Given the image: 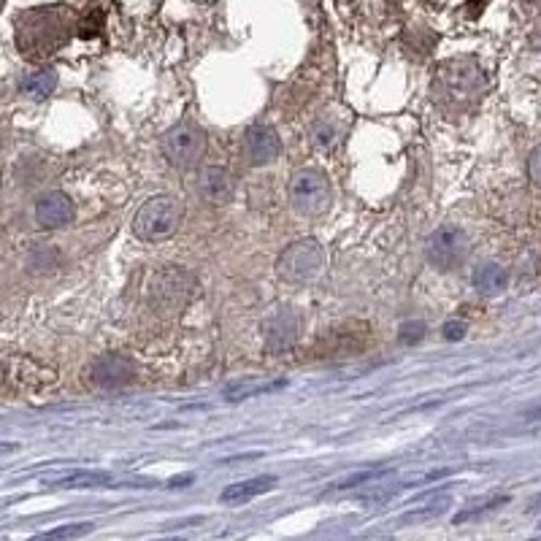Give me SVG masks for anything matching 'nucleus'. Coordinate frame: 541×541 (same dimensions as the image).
I'll return each instance as SVG.
<instances>
[{
    "mask_svg": "<svg viewBox=\"0 0 541 541\" xmlns=\"http://www.w3.org/2000/svg\"><path fill=\"white\" fill-rule=\"evenodd\" d=\"M195 193H198L201 201L211 203V206H225V203L233 201L236 184H233V176H230L228 168L206 166L195 176Z\"/></svg>",
    "mask_w": 541,
    "mask_h": 541,
    "instance_id": "9b49d317",
    "label": "nucleus"
},
{
    "mask_svg": "<svg viewBox=\"0 0 541 541\" xmlns=\"http://www.w3.org/2000/svg\"><path fill=\"white\" fill-rule=\"evenodd\" d=\"M182 225V203L171 195H155L147 203H141V209L133 217V233L136 239L147 244H160L174 236Z\"/></svg>",
    "mask_w": 541,
    "mask_h": 541,
    "instance_id": "39448f33",
    "label": "nucleus"
},
{
    "mask_svg": "<svg viewBox=\"0 0 541 541\" xmlns=\"http://www.w3.org/2000/svg\"><path fill=\"white\" fill-rule=\"evenodd\" d=\"M466 336V322L463 320H450L444 325V339L447 341H458Z\"/></svg>",
    "mask_w": 541,
    "mask_h": 541,
    "instance_id": "412c9836",
    "label": "nucleus"
},
{
    "mask_svg": "<svg viewBox=\"0 0 541 541\" xmlns=\"http://www.w3.org/2000/svg\"><path fill=\"white\" fill-rule=\"evenodd\" d=\"M468 252H471V241L455 225H441L425 241V260L436 271H455L466 263Z\"/></svg>",
    "mask_w": 541,
    "mask_h": 541,
    "instance_id": "6e6552de",
    "label": "nucleus"
},
{
    "mask_svg": "<svg viewBox=\"0 0 541 541\" xmlns=\"http://www.w3.org/2000/svg\"><path fill=\"white\" fill-rule=\"evenodd\" d=\"M57 260H60V255H57V249L52 247H38L30 252V266L36 268V271H49V268H55Z\"/></svg>",
    "mask_w": 541,
    "mask_h": 541,
    "instance_id": "a211bd4d",
    "label": "nucleus"
},
{
    "mask_svg": "<svg viewBox=\"0 0 541 541\" xmlns=\"http://www.w3.org/2000/svg\"><path fill=\"white\" fill-rule=\"evenodd\" d=\"M528 171H531V182H539V149L531 152V163H528Z\"/></svg>",
    "mask_w": 541,
    "mask_h": 541,
    "instance_id": "5701e85b",
    "label": "nucleus"
},
{
    "mask_svg": "<svg viewBox=\"0 0 541 541\" xmlns=\"http://www.w3.org/2000/svg\"><path fill=\"white\" fill-rule=\"evenodd\" d=\"M241 149H244V157H247L249 166H268V163H274L276 157L282 155V138L268 125H252L241 136Z\"/></svg>",
    "mask_w": 541,
    "mask_h": 541,
    "instance_id": "9d476101",
    "label": "nucleus"
},
{
    "mask_svg": "<svg viewBox=\"0 0 541 541\" xmlns=\"http://www.w3.org/2000/svg\"><path fill=\"white\" fill-rule=\"evenodd\" d=\"M485 95L487 76L474 57H452L433 71L431 98L450 117L474 111Z\"/></svg>",
    "mask_w": 541,
    "mask_h": 541,
    "instance_id": "f257e3e1",
    "label": "nucleus"
},
{
    "mask_svg": "<svg viewBox=\"0 0 541 541\" xmlns=\"http://www.w3.org/2000/svg\"><path fill=\"white\" fill-rule=\"evenodd\" d=\"M312 136H314V144H317V147L331 149L333 144L339 141L341 130H339V125H333L331 120H320L317 125H314Z\"/></svg>",
    "mask_w": 541,
    "mask_h": 541,
    "instance_id": "f3484780",
    "label": "nucleus"
},
{
    "mask_svg": "<svg viewBox=\"0 0 541 541\" xmlns=\"http://www.w3.org/2000/svg\"><path fill=\"white\" fill-rule=\"evenodd\" d=\"M325 268V249L320 241L298 239L282 249V255L276 260V274L285 285L301 287L312 285Z\"/></svg>",
    "mask_w": 541,
    "mask_h": 541,
    "instance_id": "423d86ee",
    "label": "nucleus"
},
{
    "mask_svg": "<svg viewBox=\"0 0 541 541\" xmlns=\"http://www.w3.org/2000/svg\"><path fill=\"white\" fill-rule=\"evenodd\" d=\"M136 374V368L128 358H122L117 352H109V355H101L90 366V382L101 390H117V387H125Z\"/></svg>",
    "mask_w": 541,
    "mask_h": 541,
    "instance_id": "f8f14e48",
    "label": "nucleus"
},
{
    "mask_svg": "<svg viewBox=\"0 0 541 541\" xmlns=\"http://www.w3.org/2000/svg\"><path fill=\"white\" fill-rule=\"evenodd\" d=\"M0 6H3V0H0Z\"/></svg>",
    "mask_w": 541,
    "mask_h": 541,
    "instance_id": "bb28decb",
    "label": "nucleus"
},
{
    "mask_svg": "<svg viewBox=\"0 0 541 541\" xmlns=\"http://www.w3.org/2000/svg\"><path fill=\"white\" fill-rule=\"evenodd\" d=\"M276 479L274 477H260V479H247V482H236L222 490V504H244L252 498L263 496L268 490H274Z\"/></svg>",
    "mask_w": 541,
    "mask_h": 541,
    "instance_id": "2eb2a0df",
    "label": "nucleus"
},
{
    "mask_svg": "<svg viewBox=\"0 0 541 541\" xmlns=\"http://www.w3.org/2000/svg\"><path fill=\"white\" fill-rule=\"evenodd\" d=\"M298 333H301V317H298L293 306L276 309L266 320V328H263L266 352H271V355H285V352H290V349L295 347Z\"/></svg>",
    "mask_w": 541,
    "mask_h": 541,
    "instance_id": "1a4fd4ad",
    "label": "nucleus"
},
{
    "mask_svg": "<svg viewBox=\"0 0 541 541\" xmlns=\"http://www.w3.org/2000/svg\"><path fill=\"white\" fill-rule=\"evenodd\" d=\"M0 385H3V366H0Z\"/></svg>",
    "mask_w": 541,
    "mask_h": 541,
    "instance_id": "b1692460",
    "label": "nucleus"
},
{
    "mask_svg": "<svg viewBox=\"0 0 541 541\" xmlns=\"http://www.w3.org/2000/svg\"><path fill=\"white\" fill-rule=\"evenodd\" d=\"M422 336H425V325L414 320V322H404V325H401V336H398V339H401V344H417Z\"/></svg>",
    "mask_w": 541,
    "mask_h": 541,
    "instance_id": "6ab92c4d",
    "label": "nucleus"
},
{
    "mask_svg": "<svg viewBox=\"0 0 541 541\" xmlns=\"http://www.w3.org/2000/svg\"><path fill=\"white\" fill-rule=\"evenodd\" d=\"M92 525H68V528H55V531H49V536H82V533H90Z\"/></svg>",
    "mask_w": 541,
    "mask_h": 541,
    "instance_id": "4be33fe9",
    "label": "nucleus"
},
{
    "mask_svg": "<svg viewBox=\"0 0 541 541\" xmlns=\"http://www.w3.org/2000/svg\"><path fill=\"white\" fill-rule=\"evenodd\" d=\"M287 198L298 217L320 220L322 214L331 209V179L322 174L320 168H298L287 184Z\"/></svg>",
    "mask_w": 541,
    "mask_h": 541,
    "instance_id": "20e7f679",
    "label": "nucleus"
},
{
    "mask_svg": "<svg viewBox=\"0 0 541 541\" xmlns=\"http://www.w3.org/2000/svg\"><path fill=\"white\" fill-rule=\"evenodd\" d=\"M206 130L195 120L176 122L174 128L166 130V136L160 141V149L171 166L176 168H195L206 155Z\"/></svg>",
    "mask_w": 541,
    "mask_h": 541,
    "instance_id": "0eeeda50",
    "label": "nucleus"
},
{
    "mask_svg": "<svg viewBox=\"0 0 541 541\" xmlns=\"http://www.w3.org/2000/svg\"><path fill=\"white\" fill-rule=\"evenodd\" d=\"M376 477H382V474H376V471H363V474H355L352 479L336 482V485H331V490H352V487L366 485V482H371V479H376Z\"/></svg>",
    "mask_w": 541,
    "mask_h": 541,
    "instance_id": "aec40b11",
    "label": "nucleus"
},
{
    "mask_svg": "<svg viewBox=\"0 0 541 541\" xmlns=\"http://www.w3.org/2000/svg\"><path fill=\"white\" fill-rule=\"evenodd\" d=\"M528 3H536V0H528Z\"/></svg>",
    "mask_w": 541,
    "mask_h": 541,
    "instance_id": "393cba45",
    "label": "nucleus"
},
{
    "mask_svg": "<svg viewBox=\"0 0 541 541\" xmlns=\"http://www.w3.org/2000/svg\"><path fill=\"white\" fill-rule=\"evenodd\" d=\"M57 87V71L55 68H41L36 74H30L28 79H22V92L33 98V101H44L49 98Z\"/></svg>",
    "mask_w": 541,
    "mask_h": 541,
    "instance_id": "dca6fc26",
    "label": "nucleus"
},
{
    "mask_svg": "<svg viewBox=\"0 0 541 541\" xmlns=\"http://www.w3.org/2000/svg\"><path fill=\"white\" fill-rule=\"evenodd\" d=\"M395 3H401V0H395Z\"/></svg>",
    "mask_w": 541,
    "mask_h": 541,
    "instance_id": "a878e982",
    "label": "nucleus"
},
{
    "mask_svg": "<svg viewBox=\"0 0 541 541\" xmlns=\"http://www.w3.org/2000/svg\"><path fill=\"white\" fill-rule=\"evenodd\" d=\"M471 285H474V290H477L479 295L493 298V295H501L506 287H509V274H506L504 266H498L493 260H485V263H479V266L474 268Z\"/></svg>",
    "mask_w": 541,
    "mask_h": 541,
    "instance_id": "4468645a",
    "label": "nucleus"
},
{
    "mask_svg": "<svg viewBox=\"0 0 541 541\" xmlns=\"http://www.w3.org/2000/svg\"><path fill=\"white\" fill-rule=\"evenodd\" d=\"M76 217V206L74 201L68 198L65 193H46L38 198L36 203V222L46 230H57L71 225Z\"/></svg>",
    "mask_w": 541,
    "mask_h": 541,
    "instance_id": "ddd939ff",
    "label": "nucleus"
},
{
    "mask_svg": "<svg viewBox=\"0 0 541 541\" xmlns=\"http://www.w3.org/2000/svg\"><path fill=\"white\" fill-rule=\"evenodd\" d=\"M195 298L198 279L187 268H160L149 276L147 301L163 317H179Z\"/></svg>",
    "mask_w": 541,
    "mask_h": 541,
    "instance_id": "7ed1b4c3",
    "label": "nucleus"
},
{
    "mask_svg": "<svg viewBox=\"0 0 541 541\" xmlns=\"http://www.w3.org/2000/svg\"><path fill=\"white\" fill-rule=\"evenodd\" d=\"M79 17L68 6H44L17 17V46L28 60H46L71 44Z\"/></svg>",
    "mask_w": 541,
    "mask_h": 541,
    "instance_id": "f03ea898",
    "label": "nucleus"
}]
</instances>
